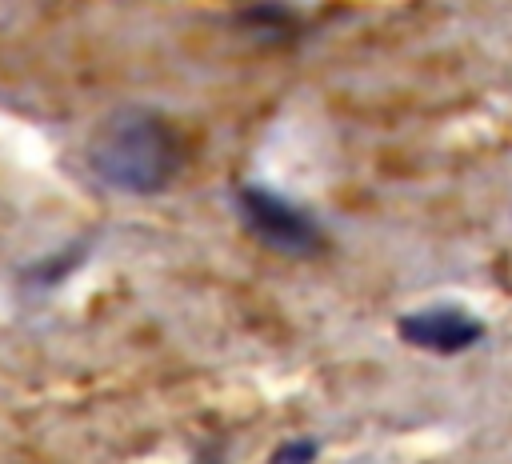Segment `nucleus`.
Here are the masks:
<instances>
[{
  "label": "nucleus",
  "mask_w": 512,
  "mask_h": 464,
  "mask_svg": "<svg viewBox=\"0 0 512 464\" xmlns=\"http://www.w3.org/2000/svg\"><path fill=\"white\" fill-rule=\"evenodd\" d=\"M396 332L404 344L432 352V356H460L468 348H476L484 340V320L460 304H432V308H416L408 316L396 320Z\"/></svg>",
  "instance_id": "obj_3"
},
{
  "label": "nucleus",
  "mask_w": 512,
  "mask_h": 464,
  "mask_svg": "<svg viewBox=\"0 0 512 464\" xmlns=\"http://www.w3.org/2000/svg\"><path fill=\"white\" fill-rule=\"evenodd\" d=\"M236 204H240L244 228L260 244H268L284 256H312L320 248V224L288 196H280L264 184H244L236 192Z\"/></svg>",
  "instance_id": "obj_2"
},
{
  "label": "nucleus",
  "mask_w": 512,
  "mask_h": 464,
  "mask_svg": "<svg viewBox=\"0 0 512 464\" xmlns=\"http://www.w3.org/2000/svg\"><path fill=\"white\" fill-rule=\"evenodd\" d=\"M316 452H320L316 440H292V444L276 448V460H272V464H312Z\"/></svg>",
  "instance_id": "obj_4"
},
{
  "label": "nucleus",
  "mask_w": 512,
  "mask_h": 464,
  "mask_svg": "<svg viewBox=\"0 0 512 464\" xmlns=\"http://www.w3.org/2000/svg\"><path fill=\"white\" fill-rule=\"evenodd\" d=\"M92 172L124 196H156L180 168V144L168 120L148 108L112 112L88 144Z\"/></svg>",
  "instance_id": "obj_1"
}]
</instances>
